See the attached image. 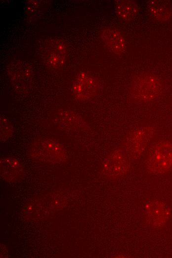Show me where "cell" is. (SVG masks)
<instances>
[{"label": "cell", "instance_id": "cell-1", "mask_svg": "<svg viewBox=\"0 0 172 258\" xmlns=\"http://www.w3.org/2000/svg\"><path fill=\"white\" fill-rule=\"evenodd\" d=\"M163 89V82L157 76L145 73L134 78L131 84L130 93L136 101L149 102L156 100Z\"/></svg>", "mask_w": 172, "mask_h": 258}, {"label": "cell", "instance_id": "cell-2", "mask_svg": "<svg viewBox=\"0 0 172 258\" xmlns=\"http://www.w3.org/2000/svg\"><path fill=\"white\" fill-rule=\"evenodd\" d=\"M148 169L156 174H162L172 169V142L162 141L151 149L147 160Z\"/></svg>", "mask_w": 172, "mask_h": 258}, {"label": "cell", "instance_id": "cell-3", "mask_svg": "<svg viewBox=\"0 0 172 258\" xmlns=\"http://www.w3.org/2000/svg\"><path fill=\"white\" fill-rule=\"evenodd\" d=\"M155 133L154 128L149 126L138 128L129 133L124 143L125 149L129 157L137 158L139 157Z\"/></svg>", "mask_w": 172, "mask_h": 258}, {"label": "cell", "instance_id": "cell-4", "mask_svg": "<svg viewBox=\"0 0 172 258\" xmlns=\"http://www.w3.org/2000/svg\"><path fill=\"white\" fill-rule=\"evenodd\" d=\"M33 156L51 162H59L65 156L64 149L61 144L50 139L37 140L31 146Z\"/></svg>", "mask_w": 172, "mask_h": 258}, {"label": "cell", "instance_id": "cell-5", "mask_svg": "<svg viewBox=\"0 0 172 258\" xmlns=\"http://www.w3.org/2000/svg\"><path fill=\"white\" fill-rule=\"evenodd\" d=\"M129 170V156L121 149L113 151L105 159L102 166L103 174L111 178H122Z\"/></svg>", "mask_w": 172, "mask_h": 258}, {"label": "cell", "instance_id": "cell-6", "mask_svg": "<svg viewBox=\"0 0 172 258\" xmlns=\"http://www.w3.org/2000/svg\"><path fill=\"white\" fill-rule=\"evenodd\" d=\"M99 83L98 79L86 72L80 73L75 79L72 91L75 98L80 101L88 100L98 93Z\"/></svg>", "mask_w": 172, "mask_h": 258}, {"label": "cell", "instance_id": "cell-7", "mask_svg": "<svg viewBox=\"0 0 172 258\" xmlns=\"http://www.w3.org/2000/svg\"><path fill=\"white\" fill-rule=\"evenodd\" d=\"M67 49L65 43L59 39L49 40L42 50L43 58L50 67L58 68L65 61Z\"/></svg>", "mask_w": 172, "mask_h": 258}, {"label": "cell", "instance_id": "cell-8", "mask_svg": "<svg viewBox=\"0 0 172 258\" xmlns=\"http://www.w3.org/2000/svg\"><path fill=\"white\" fill-rule=\"evenodd\" d=\"M170 214L168 206L159 200L151 201L145 207V217L147 222L153 226H161L167 221Z\"/></svg>", "mask_w": 172, "mask_h": 258}, {"label": "cell", "instance_id": "cell-9", "mask_svg": "<svg viewBox=\"0 0 172 258\" xmlns=\"http://www.w3.org/2000/svg\"><path fill=\"white\" fill-rule=\"evenodd\" d=\"M101 37L105 45L114 54L121 55L125 51V39L117 30L111 28H106L102 32Z\"/></svg>", "mask_w": 172, "mask_h": 258}, {"label": "cell", "instance_id": "cell-10", "mask_svg": "<svg viewBox=\"0 0 172 258\" xmlns=\"http://www.w3.org/2000/svg\"><path fill=\"white\" fill-rule=\"evenodd\" d=\"M147 8L150 14L160 21L168 20L172 14L171 5L167 0H149Z\"/></svg>", "mask_w": 172, "mask_h": 258}, {"label": "cell", "instance_id": "cell-11", "mask_svg": "<svg viewBox=\"0 0 172 258\" xmlns=\"http://www.w3.org/2000/svg\"><path fill=\"white\" fill-rule=\"evenodd\" d=\"M115 11L119 19L129 21L138 14L139 8L136 2L129 0H118L115 2Z\"/></svg>", "mask_w": 172, "mask_h": 258}, {"label": "cell", "instance_id": "cell-12", "mask_svg": "<svg viewBox=\"0 0 172 258\" xmlns=\"http://www.w3.org/2000/svg\"><path fill=\"white\" fill-rule=\"evenodd\" d=\"M23 173L20 163L14 159H4L1 161V174L9 181L18 178Z\"/></svg>", "mask_w": 172, "mask_h": 258}, {"label": "cell", "instance_id": "cell-13", "mask_svg": "<svg viewBox=\"0 0 172 258\" xmlns=\"http://www.w3.org/2000/svg\"><path fill=\"white\" fill-rule=\"evenodd\" d=\"M11 125L6 119L0 118V140H6L11 137L13 129Z\"/></svg>", "mask_w": 172, "mask_h": 258}]
</instances>
